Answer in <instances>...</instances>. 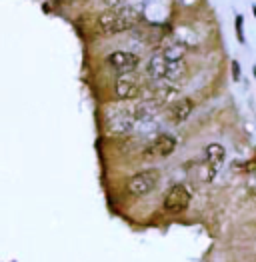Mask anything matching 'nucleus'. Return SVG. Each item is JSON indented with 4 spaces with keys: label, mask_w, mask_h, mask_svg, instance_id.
Listing matches in <instances>:
<instances>
[{
    "label": "nucleus",
    "mask_w": 256,
    "mask_h": 262,
    "mask_svg": "<svg viewBox=\"0 0 256 262\" xmlns=\"http://www.w3.org/2000/svg\"><path fill=\"white\" fill-rule=\"evenodd\" d=\"M252 14H254V18H256V4H252Z\"/></svg>",
    "instance_id": "16"
},
{
    "label": "nucleus",
    "mask_w": 256,
    "mask_h": 262,
    "mask_svg": "<svg viewBox=\"0 0 256 262\" xmlns=\"http://www.w3.org/2000/svg\"><path fill=\"white\" fill-rule=\"evenodd\" d=\"M192 110H194V102H192L190 98H186V96L178 98V100L170 102V106H168V118L174 124H180V122H184L190 116Z\"/></svg>",
    "instance_id": "7"
},
{
    "label": "nucleus",
    "mask_w": 256,
    "mask_h": 262,
    "mask_svg": "<svg viewBox=\"0 0 256 262\" xmlns=\"http://www.w3.org/2000/svg\"><path fill=\"white\" fill-rule=\"evenodd\" d=\"M204 160L208 162V164H212L214 168H218L222 162H224V158H226V150H224V146H220V144H208L206 146V150H204Z\"/></svg>",
    "instance_id": "9"
},
{
    "label": "nucleus",
    "mask_w": 256,
    "mask_h": 262,
    "mask_svg": "<svg viewBox=\"0 0 256 262\" xmlns=\"http://www.w3.org/2000/svg\"><path fill=\"white\" fill-rule=\"evenodd\" d=\"M168 64H170V60L164 56V52L162 50H158V52H154L152 56H150L148 60V76L152 80H164V76H166V72H168Z\"/></svg>",
    "instance_id": "8"
},
{
    "label": "nucleus",
    "mask_w": 256,
    "mask_h": 262,
    "mask_svg": "<svg viewBox=\"0 0 256 262\" xmlns=\"http://www.w3.org/2000/svg\"><path fill=\"white\" fill-rule=\"evenodd\" d=\"M184 76H186V64H184V60H174V62L168 64V72H166L164 80L178 86V82H180Z\"/></svg>",
    "instance_id": "10"
},
{
    "label": "nucleus",
    "mask_w": 256,
    "mask_h": 262,
    "mask_svg": "<svg viewBox=\"0 0 256 262\" xmlns=\"http://www.w3.org/2000/svg\"><path fill=\"white\" fill-rule=\"evenodd\" d=\"M106 62L118 74H126V72H134L138 64H140V58L136 56V54H132V52H124V50H118V52H112V54H108Z\"/></svg>",
    "instance_id": "6"
},
{
    "label": "nucleus",
    "mask_w": 256,
    "mask_h": 262,
    "mask_svg": "<svg viewBox=\"0 0 256 262\" xmlns=\"http://www.w3.org/2000/svg\"><path fill=\"white\" fill-rule=\"evenodd\" d=\"M176 148V138L172 134H158L144 150V158H166Z\"/></svg>",
    "instance_id": "4"
},
{
    "label": "nucleus",
    "mask_w": 256,
    "mask_h": 262,
    "mask_svg": "<svg viewBox=\"0 0 256 262\" xmlns=\"http://www.w3.org/2000/svg\"><path fill=\"white\" fill-rule=\"evenodd\" d=\"M232 80H234V82L240 80V64H238L236 60H232Z\"/></svg>",
    "instance_id": "13"
},
{
    "label": "nucleus",
    "mask_w": 256,
    "mask_h": 262,
    "mask_svg": "<svg viewBox=\"0 0 256 262\" xmlns=\"http://www.w3.org/2000/svg\"><path fill=\"white\" fill-rule=\"evenodd\" d=\"M106 4H110L112 8H116V6H120V4H122V0H106Z\"/></svg>",
    "instance_id": "14"
},
{
    "label": "nucleus",
    "mask_w": 256,
    "mask_h": 262,
    "mask_svg": "<svg viewBox=\"0 0 256 262\" xmlns=\"http://www.w3.org/2000/svg\"><path fill=\"white\" fill-rule=\"evenodd\" d=\"M142 92V84L138 80V76L134 72H126V74H118L116 80V96L120 100H132Z\"/></svg>",
    "instance_id": "5"
},
{
    "label": "nucleus",
    "mask_w": 256,
    "mask_h": 262,
    "mask_svg": "<svg viewBox=\"0 0 256 262\" xmlns=\"http://www.w3.org/2000/svg\"><path fill=\"white\" fill-rule=\"evenodd\" d=\"M142 20V12L136 6H116L110 8L98 18V30L102 34H118L130 30Z\"/></svg>",
    "instance_id": "1"
},
{
    "label": "nucleus",
    "mask_w": 256,
    "mask_h": 262,
    "mask_svg": "<svg viewBox=\"0 0 256 262\" xmlns=\"http://www.w3.org/2000/svg\"><path fill=\"white\" fill-rule=\"evenodd\" d=\"M162 52H164V56L174 62V60H184V46L182 44H170V46H166V48H162Z\"/></svg>",
    "instance_id": "11"
},
{
    "label": "nucleus",
    "mask_w": 256,
    "mask_h": 262,
    "mask_svg": "<svg viewBox=\"0 0 256 262\" xmlns=\"http://www.w3.org/2000/svg\"><path fill=\"white\" fill-rule=\"evenodd\" d=\"M190 190L184 184H174L164 196V210L168 212H182L190 204Z\"/></svg>",
    "instance_id": "3"
},
{
    "label": "nucleus",
    "mask_w": 256,
    "mask_h": 262,
    "mask_svg": "<svg viewBox=\"0 0 256 262\" xmlns=\"http://www.w3.org/2000/svg\"><path fill=\"white\" fill-rule=\"evenodd\" d=\"M250 188H252V194L256 196V176L252 178V180H250Z\"/></svg>",
    "instance_id": "15"
},
{
    "label": "nucleus",
    "mask_w": 256,
    "mask_h": 262,
    "mask_svg": "<svg viewBox=\"0 0 256 262\" xmlns=\"http://www.w3.org/2000/svg\"><path fill=\"white\" fill-rule=\"evenodd\" d=\"M252 72H254V78H256V66H254V68H252Z\"/></svg>",
    "instance_id": "17"
},
{
    "label": "nucleus",
    "mask_w": 256,
    "mask_h": 262,
    "mask_svg": "<svg viewBox=\"0 0 256 262\" xmlns=\"http://www.w3.org/2000/svg\"><path fill=\"white\" fill-rule=\"evenodd\" d=\"M234 24H236V38H238V42L246 44V36H244V18H242V14H236Z\"/></svg>",
    "instance_id": "12"
},
{
    "label": "nucleus",
    "mask_w": 256,
    "mask_h": 262,
    "mask_svg": "<svg viewBox=\"0 0 256 262\" xmlns=\"http://www.w3.org/2000/svg\"><path fill=\"white\" fill-rule=\"evenodd\" d=\"M160 180V172L150 168V170H142V172H136L128 180V192L134 194V196H144V194H150L156 184Z\"/></svg>",
    "instance_id": "2"
}]
</instances>
